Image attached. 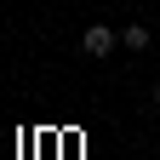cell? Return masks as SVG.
<instances>
[{"mask_svg":"<svg viewBox=\"0 0 160 160\" xmlns=\"http://www.w3.org/2000/svg\"><path fill=\"white\" fill-rule=\"evenodd\" d=\"M114 46H120V34H114L109 23H92L86 34H80V52H86V57H109Z\"/></svg>","mask_w":160,"mask_h":160,"instance_id":"6da1fadb","label":"cell"},{"mask_svg":"<svg viewBox=\"0 0 160 160\" xmlns=\"http://www.w3.org/2000/svg\"><path fill=\"white\" fill-rule=\"evenodd\" d=\"M120 46H126V52H143V46H149V29H143V23L120 29Z\"/></svg>","mask_w":160,"mask_h":160,"instance_id":"7a4b0ae2","label":"cell"},{"mask_svg":"<svg viewBox=\"0 0 160 160\" xmlns=\"http://www.w3.org/2000/svg\"><path fill=\"white\" fill-rule=\"evenodd\" d=\"M154 109H160V80H154Z\"/></svg>","mask_w":160,"mask_h":160,"instance_id":"3957f363","label":"cell"}]
</instances>
